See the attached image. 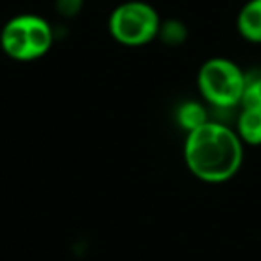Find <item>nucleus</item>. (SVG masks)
<instances>
[{"instance_id": "nucleus-1", "label": "nucleus", "mask_w": 261, "mask_h": 261, "mask_svg": "<svg viewBox=\"0 0 261 261\" xmlns=\"http://www.w3.org/2000/svg\"><path fill=\"white\" fill-rule=\"evenodd\" d=\"M185 161L200 181L225 182L234 177L242 167V140L224 123L206 122L186 135Z\"/></svg>"}, {"instance_id": "nucleus-2", "label": "nucleus", "mask_w": 261, "mask_h": 261, "mask_svg": "<svg viewBox=\"0 0 261 261\" xmlns=\"http://www.w3.org/2000/svg\"><path fill=\"white\" fill-rule=\"evenodd\" d=\"M54 33L47 20L36 15H20L11 18L0 33L2 50L16 61H33L48 52Z\"/></svg>"}, {"instance_id": "nucleus-3", "label": "nucleus", "mask_w": 261, "mask_h": 261, "mask_svg": "<svg viewBox=\"0 0 261 261\" xmlns=\"http://www.w3.org/2000/svg\"><path fill=\"white\" fill-rule=\"evenodd\" d=\"M247 73L225 58H211L200 66L197 83L202 97L220 109L234 108L242 102Z\"/></svg>"}, {"instance_id": "nucleus-4", "label": "nucleus", "mask_w": 261, "mask_h": 261, "mask_svg": "<svg viewBox=\"0 0 261 261\" xmlns=\"http://www.w3.org/2000/svg\"><path fill=\"white\" fill-rule=\"evenodd\" d=\"M160 16L147 2L130 0L120 4L109 16V33L118 43L140 47L160 34Z\"/></svg>"}, {"instance_id": "nucleus-5", "label": "nucleus", "mask_w": 261, "mask_h": 261, "mask_svg": "<svg viewBox=\"0 0 261 261\" xmlns=\"http://www.w3.org/2000/svg\"><path fill=\"white\" fill-rule=\"evenodd\" d=\"M238 33L252 43H261V0H249L236 18Z\"/></svg>"}, {"instance_id": "nucleus-6", "label": "nucleus", "mask_w": 261, "mask_h": 261, "mask_svg": "<svg viewBox=\"0 0 261 261\" xmlns=\"http://www.w3.org/2000/svg\"><path fill=\"white\" fill-rule=\"evenodd\" d=\"M236 135L242 143L257 147L261 145V111L259 109H242L236 122Z\"/></svg>"}, {"instance_id": "nucleus-7", "label": "nucleus", "mask_w": 261, "mask_h": 261, "mask_svg": "<svg viewBox=\"0 0 261 261\" xmlns=\"http://www.w3.org/2000/svg\"><path fill=\"white\" fill-rule=\"evenodd\" d=\"M177 122L186 133H190V130L199 129L200 125H204V123L210 122V120H207L206 108H204L200 102L186 100V102H182L177 109Z\"/></svg>"}, {"instance_id": "nucleus-8", "label": "nucleus", "mask_w": 261, "mask_h": 261, "mask_svg": "<svg viewBox=\"0 0 261 261\" xmlns=\"http://www.w3.org/2000/svg\"><path fill=\"white\" fill-rule=\"evenodd\" d=\"M240 106L245 109H259L261 111V73L259 75H247L245 90H243Z\"/></svg>"}, {"instance_id": "nucleus-9", "label": "nucleus", "mask_w": 261, "mask_h": 261, "mask_svg": "<svg viewBox=\"0 0 261 261\" xmlns=\"http://www.w3.org/2000/svg\"><path fill=\"white\" fill-rule=\"evenodd\" d=\"M79 6H81V0H59V9L65 15H73L79 9Z\"/></svg>"}]
</instances>
